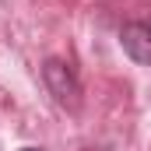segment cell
<instances>
[{"label":"cell","instance_id":"6da1fadb","mask_svg":"<svg viewBox=\"0 0 151 151\" xmlns=\"http://www.w3.org/2000/svg\"><path fill=\"white\" fill-rule=\"evenodd\" d=\"M42 81H46V88H49V95L60 109H67V113L81 109V81H77V70L67 60L49 56L42 63Z\"/></svg>","mask_w":151,"mask_h":151},{"label":"cell","instance_id":"7a4b0ae2","mask_svg":"<svg viewBox=\"0 0 151 151\" xmlns=\"http://www.w3.org/2000/svg\"><path fill=\"white\" fill-rule=\"evenodd\" d=\"M119 46L123 53L141 63V67H151V18H137V21H127L119 28Z\"/></svg>","mask_w":151,"mask_h":151},{"label":"cell","instance_id":"3957f363","mask_svg":"<svg viewBox=\"0 0 151 151\" xmlns=\"http://www.w3.org/2000/svg\"><path fill=\"white\" fill-rule=\"evenodd\" d=\"M21 151H42V148H21Z\"/></svg>","mask_w":151,"mask_h":151}]
</instances>
